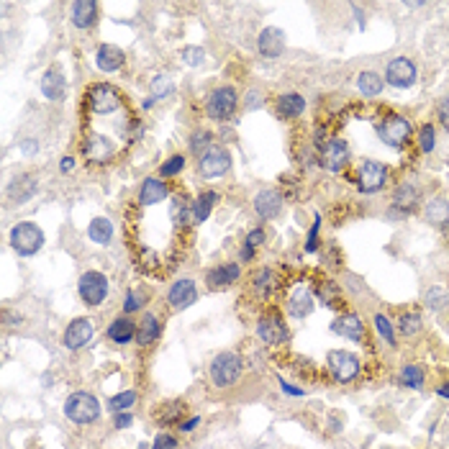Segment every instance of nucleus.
Masks as SVG:
<instances>
[{
	"label": "nucleus",
	"mask_w": 449,
	"mask_h": 449,
	"mask_svg": "<svg viewBox=\"0 0 449 449\" xmlns=\"http://www.w3.org/2000/svg\"><path fill=\"white\" fill-rule=\"evenodd\" d=\"M65 416L72 424H93L101 416V403L90 393H72L65 400Z\"/></svg>",
	"instance_id": "1"
},
{
	"label": "nucleus",
	"mask_w": 449,
	"mask_h": 449,
	"mask_svg": "<svg viewBox=\"0 0 449 449\" xmlns=\"http://www.w3.org/2000/svg\"><path fill=\"white\" fill-rule=\"evenodd\" d=\"M242 357L234 355V352H221L216 355V359L211 362V380L216 388H229L239 380L242 375Z\"/></svg>",
	"instance_id": "2"
},
{
	"label": "nucleus",
	"mask_w": 449,
	"mask_h": 449,
	"mask_svg": "<svg viewBox=\"0 0 449 449\" xmlns=\"http://www.w3.org/2000/svg\"><path fill=\"white\" fill-rule=\"evenodd\" d=\"M10 244L21 257H31L44 246V234L36 223L24 221V223H16L10 231Z\"/></svg>",
	"instance_id": "3"
},
{
	"label": "nucleus",
	"mask_w": 449,
	"mask_h": 449,
	"mask_svg": "<svg viewBox=\"0 0 449 449\" xmlns=\"http://www.w3.org/2000/svg\"><path fill=\"white\" fill-rule=\"evenodd\" d=\"M77 290H80V298H83L87 305H101L103 300H105V296H108V280H105V275H101V272L90 270L80 278Z\"/></svg>",
	"instance_id": "4"
},
{
	"label": "nucleus",
	"mask_w": 449,
	"mask_h": 449,
	"mask_svg": "<svg viewBox=\"0 0 449 449\" xmlns=\"http://www.w3.org/2000/svg\"><path fill=\"white\" fill-rule=\"evenodd\" d=\"M378 134H380L385 144L400 149L408 142V136H411V124L403 116H388V119H382L378 124Z\"/></svg>",
	"instance_id": "5"
},
{
	"label": "nucleus",
	"mask_w": 449,
	"mask_h": 449,
	"mask_svg": "<svg viewBox=\"0 0 449 449\" xmlns=\"http://www.w3.org/2000/svg\"><path fill=\"white\" fill-rule=\"evenodd\" d=\"M329 373L337 378L339 382H349L355 380L357 373H359V359H357L352 352H341V349H334L329 352Z\"/></svg>",
	"instance_id": "6"
},
{
	"label": "nucleus",
	"mask_w": 449,
	"mask_h": 449,
	"mask_svg": "<svg viewBox=\"0 0 449 449\" xmlns=\"http://www.w3.org/2000/svg\"><path fill=\"white\" fill-rule=\"evenodd\" d=\"M237 110V93L231 87H219L208 98V116L216 121H226Z\"/></svg>",
	"instance_id": "7"
},
{
	"label": "nucleus",
	"mask_w": 449,
	"mask_h": 449,
	"mask_svg": "<svg viewBox=\"0 0 449 449\" xmlns=\"http://www.w3.org/2000/svg\"><path fill=\"white\" fill-rule=\"evenodd\" d=\"M257 337L264 341V344H270V347H278L282 341L288 339V329H285V323L282 319L275 314L270 316H262L260 323H257Z\"/></svg>",
	"instance_id": "8"
},
{
	"label": "nucleus",
	"mask_w": 449,
	"mask_h": 449,
	"mask_svg": "<svg viewBox=\"0 0 449 449\" xmlns=\"http://www.w3.org/2000/svg\"><path fill=\"white\" fill-rule=\"evenodd\" d=\"M87 101H90V108H93L95 113L105 116V113H113V110H119L121 95H119V90H116V87L95 85L93 90H90V95H87Z\"/></svg>",
	"instance_id": "9"
},
{
	"label": "nucleus",
	"mask_w": 449,
	"mask_h": 449,
	"mask_svg": "<svg viewBox=\"0 0 449 449\" xmlns=\"http://www.w3.org/2000/svg\"><path fill=\"white\" fill-rule=\"evenodd\" d=\"M385 80H388L393 87H411L416 80V65L406 57H398L393 60L385 69Z\"/></svg>",
	"instance_id": "10"
},
{
	"label": "nucleus",
	"mask_w": 449,
	"mask_h": 449,
	"mask_svg": "<svg viewBox=\"0 0 449 449\" xmlns=\"http://www.w3.org/2000/svg\"><path fill=\"white\" fill-rule=\"evenodd\" d=\"M229 164H231L229 152H223V149H208L201 157L198 170H201L203 178H219V175H223V172L229 170Z\"/></svg>",
	"instance_id": "11"
},
{
	"label": "nucleus",
	"mask_w": 449,
	"mask_h": 449,
	"mask_svg": "<svg viewBox=\"0 0 449 449\" xmlns=\"http://www.w3.org/2000/svg\"><path fill=\"white\" fill-rule=\"evenodd\" d=\"M93 321L90 319H75V321L69 323L67 331H65V347L67 349H80L85 347L87 341L93 339Z\"/></svg>",
	"instance_id": "12"
},
{
	"label": "nucleus",
	"mask_w": 449,
	"mask_h": 449,
	"mask_svg": "<svg viewBox=\"0 0 449 449\" xmlns=\"http://www.w3.org/2000/svg\"><path fill=\"white\" fill-rule=\"evenodd\" d=\"M257 46H260V54H262V57L278 60L280 54L285 51V34H282L280 28H275V26H270V28H264L262 34H260Z\"/></svg>",
	"instance_id": "13"
},
{
	"label": "nucleus",
	"mask_w": 449,
	"mask_h": 449,
	"mask_svg": "<svg viewBox=\"0 0 449 449\" xmlns=\"http://www.w3.org/2000/svg\"><path fill=\"white\" fill-rule=\"evenodd\" d=\"M347 162H349L347 142H341V139H331L329 144H326V149H323V154H321V164L329 172H339Z\"/></svg>",
	"instance_id": "14"
},
{
	"label": "nucleus",
	"mask_w": 449,
	"mask_h": 449,
	"mask_svg": "<svg viewBox=\"0 0 449 449\" xmlns=\"http://www.w3.org/2000/svg\"><path fill=\"white\" fill-rule=\"evenodd\" d=\"M385 178H388V172L380 162H364L362 170H359V187L367 193H375L385 185Z\"/></svg>",
	"instance_id": "15"
},
{
	"label": "nucleus",
	"mask_w": 449,
	"mask_h": 449,
	"mask_svg": "<svg viewBox=\"0 0 449 449\" xmlns=\"http://www.w3.org/2000/svg\"><path fill=\"white\" fill-rule=\"evenodd\" d=\"M170 305L172 308H178V311H183V308H190V305L198 300V290H195V282L193 280H178L175 285L170 288Z\"/></svg>",
	"instance_id": "16"
},
{
	"label": "nucleus",
	"mask_w": 449,
	"mask_h": 449,
	"mask_svg": "<svg viewBox=\"0 0 449 449\" xmlns=\"http://www.w3.org/2000/svg\"><path fill=\"white\" fill-rule=\"evenodd\" d=\"M331 329H334V334H339V337H344V339H349V341H362L364 339V326L355 314L339 316L337 321L331 323Z\"/></svg>",
	"instance_id": "17"
},
{
	"label": "nucleus",
	"mask_w": 449,
	"mask_h": 449,
	"mask_svg": "<svg viewBox=\"0 0 449 449\" xmlns=\"http://www.w3.org/2000/svg\"><path fill=\"white\" fill-rule=\"evenodd\" d=\"M124 62H126L124 51L119 46H113V44H103L101 49L95 51V65L103 72H116V69L124 67Z\"/></svg>",
	"instance_id": "18"
},
{
	"label": "nucleus",
	"mask_w": 449,
	"mask_h": 449,
	"mask_svg": "<svg viewBox=\"0 0 449 449\" xmlns=\"http://www.w3.org/2000/svg\"><path fill=\"white\" fill-rule=\"evenodd\" d=\"M280 205H282V198L278 190H262L255 198V211L260 219H275L280 213Z\"/></svg>",
	"instance_id": "19"
},
{
	"label": "nucleus",
	"mask_w": 449,
	"mask_h": 449,
	"mask_svg": "<svg viewBox=\"0 0 449 449\" xmlns=\"http://www.w3.org/2000/svg\"><path fill=\"white\" fill-rule=\"evenodd\" d=\"M65 90H67V83L62 77L60 69H46L42 77V93L49 98V101H62L65 98Z\"/></svg>",
	"instance_id": "20"
},
{
	"label": "nucleus",
	"mask_w": 449,
	"mask_h": 449,
	"mask_svg": "<svg viewBox=\"0 0 449 449\" xmlns=\"http://www.w3.org/2000/svg\"><path fill=\"white\" fill-rule=\"evenodd\" d=\"M113 152H116V149H113V144H110L105 136L95 134L85 142V157L90 162H108L110 157H113Z\"/></svg>",
	"instance_id": "21"
},
{
	"label": "nucleus",
	"mask_w": 449,
	"mask_h": 449,
	"mask_svg": "<svg viewBox=\"0 0 449 449\" xmlns=\"http://www.w3.org/2000/svg\"><path fill=\"white\" fill-rule=\"evenodd\" d=\"M95 18H98V6H95L93 0H77V3H72V24L77 28H90L95 24Z\"/></svg>",
	"instance_id": "22"
},
{
	"label": "nucleus",
	"mask_w": 449,
	"mask_h": 449,
	"mask_svg": "<svg viewBox=\"0 0 449 449\" xmlns=\"http://www.w3.org/2000/svg\"><path fill=\"white\" fill-rule=\"evenodd\" d=\"M239 280V264H219V267H213L208 272V285L213 290L219 288H229Z\"/></svg>",
	"instance_id": "23"
},
{
	"label": "nucleus",
	"mask_w": 449,
	"mask_h": 449,
	"mask_svg": "<svg viewBox=\"0 0 449 449\" xmlns=\"http://www.w3.org/2000/svg\"><path fill=\"white\" fill-rule=\"evenodd\" d=\"M164 198H167V187H164L162 180L146 178L142 183V190H139V203L142 205H154L160 203V201H164Z\"/></svg>",
	"instance_id": "24"
},
{
	"label": "nucleus",
	"mask_w": 449,
	"mask_h": 449,
	"mask_svg": "<svg viewBox=\"0 0 449 449\" xmlns=\"http://www.w3.org/2000/svg\"><path fill=\"white\" fill-rule=\"evenodd\" d=\"M314 311V296L305 288H298L293 296L288 298V314L296 319H305V316Z\"/></svg>",
	"instance_id": "25"
},
{
	"label": "nucleus",
	"mask_w": 449,
	"mask_h": 449,
	"mask_svg": "<svg viewBox=\"0 0 449 449\" xmlns=\"http://www.w3.org/2000/svg\"><path fill=\"white\" fill-rule=\"evenodd\" d=\"M160 334H162V326L157 321V316L146 314L142 319V323H139V329H136V341H139V347H146V344L160 339Z\"/></svg>",
	"instance_id": "26"
},
{
	"label": "nucleus",
	"mask_w": 449,
	"mask_h": 449,
	"mask_svg": "<svg viewBox=\"0 0 449 449\" xmlns=\"http://www.w3.org/2000/svg\"><path fill=\"white\" fill-rule=\"evenodd\" d=\"M136 326L134 321H128V319H116V321L108 326V339L116 341V344H128V341L136 339Z\"/></svg>",
	"instance_id": "27"
},
{
	"label": "nucleus",
	"mask_w": 449,
	"mask_h": 449,
	"mask_svg": "<svg viewBox=\"0 0 449 449\" xmlns=\"http://www.w3.org/2000/svg\"><path fill=\"white\" fill-rule=\"evenodd\" d=\"M303 110H305V98H300L298 93L282 95L278 101V113L285 116V119H298Z\"/></svg>",
	"instance_id": "28"
},
{
	"label": "nucleus",
	"mask_w": 449,
	"mask_h": 449,
	"mask_svg": "<svg viewBox=\"0 0 449 449\" xmlns=\"http://www.w3.org/2000/svg\"><path fill=\"white\" fill-rule=\"evenodd\" d=\"M34 193H36V180L31 178V175H21V178H16L13 180V185H10V198L18 201V203L28 201Z\"/></svg>",
	"instance_id": "29"
},
{
	"label": "nucleus",
	"mask_w": 449,
	"mask_h": 449,
	"mask_svg": "<svg viewBox=\"0 0 449 449\" xmlns=\"http://www.w3.org/2000/svg\"><path fill=\"white\" fill-rule=\"evenodd\" d=\"M87 237L93 239L95 244H108L113 239V223L108 219H95L87 229Z\"/></svg>",
	"instance_id": "30"
},
{
	"label": "nucleus",
	"mask_w": 449,
	"mask_h": 449,
	"mask_svg": "<svg viewBox=\"0 0 449 449\" xmlns=\"http://www.w3.org/2000/svg\"><path fill=\"white\" fill-rule=\"evenodd\" d=\"M219 201V195L216 193H203L198 201L193 203V221L195 223H203L208 216H211V208H213V203Z\"/></svg>",
	"instance_id": "31"
},
{
	"label": "nucleus",
	"mask_w": 449,
	"mask_h": 449,
	"mask_svg": "<svg viewBox=\"0 0 449 449\" xmlns=\"http://www.w3.org/2000/svg\"><path fill=\"white\" fill-rule=\"evenodd\" d=\"M357 85H359V93L362 95L375 98V95H380V90H382V80H380V75H375V72H362L359 80H357Z\"/></svg>",
	"instance_id": "32"
},
{
	"label": "nucleus",
	"mask_w": 449,
	"mask_h": 449,
	"mask_svg": "<svg viewBox=\"0 0 449 449\" xmlns=\"http://www.w3.org/2000/svg\"><path fill=\"white\" fill-rule=\"evenodd\" d=\"M426 219L432 221V223H437V226L447 223L449 221V203L447 201H441V198L432 201V203L426 205Z\"/></svg>",
	"instance_id": "33"
},
{
	"label": "nucleus",
	"mask_w": 449,
	"mask_h": 449,
	"mask_svg": "<svg viewBox=\"0 0 449 449\" xmlns=\"http://www.w3.org/2000/svg\"><path fill=\"white\" fill-rule=\"evenodd\" d=\"M134 403H136L134 390H124V393H119V396H113V398L108 400V408L113 411V414H124V411L131 408Z\"/></svg>",
	"instance_id": "34"
},
{
	"label": "nucleus",
	"mask_w": 449,
	"mask_h": 449,
	"mask_svg": "<svg viewBox=\"0 0 449 449\" xmlns=\"http://www.w3.org/2000/svg\"><path fill=\"white\" fill-rule=\"evenodd\" d=\"M416 201H418V190H416L411 183H403V185L396 190V205H400V208H411Z\"/></svg>",
	"instance_id": "35"
},
{
	"label": "nucleus",
	"mask_w": 449,
	"mask_h": 449,
	"mask_svg": "<svg viewBox=\"0 0 449 449\" xmlns=\"http://www.w3.org/2000/svg\"><path fill=\"white\" fill-rule=\"evenodd\" d=\"M400 380L406 382L408 388H421L424 385V370L416 367V364H406L403 373H400Z\"/></svg>",
	"instance_id": "36"
},
{
	"label": "nucleus",
	"mask_w": 449,
	"mask_h": 449,
	"mask_svg": "<svg viewBox=\"0 0 449 449\" xmlns=\"http://www.w3.org/2000/svg\"><path fill=\"white\" fill-rule=\"evenodd\" d=\"M275 288V275H272V270H260L255 278V290L257 296H270V290Z\"/></svg>",
	"instance_id": "37"
},
{
	"label": "nucleus",
	"mask_w": 449,
	"mask_h": 449,
	"mask_svg": "<svg viewBox=\"0 0 449 449\" xmlns=\"http://www.w3.org/2000/svg\"><path fill=\"white\" fill-rule=\"evenodd\" d=\"M175 87H172V80L164 75H157L152 80V98L154 101H160V98H167V95L172 93Z\"/></svg>",
	"instance_id": "38"
},
{
	"label": "nucleus",
	"mask_w": 449,
	"mask_h": 449,
	"mask_svg": "<svg viewBox=\"0 0 449 449\" xmlns=\"http://www.w3.org/2000/svg\"><path fill=\"white\" fill-rule=\"evenodd\" d=\"M183 167H185V157H180V154H175V157H170V160L164 162L160 167V175L162 178H172V175H178V172H183Z\"/></svg>",
	"instance_id": "39"
},
{
	"label": "nucleus",
	"mask_w": 449,
	"mask_h": 449,
	"mask_svg": "<svg viewBox=\"0 0 449 449\" xmlns=\"http://www.w3.org/2000/svg\"><path fill=\"white\" fill-rule=\"evenodd\" d=\"M418 329H421V316H418V314H403V316H400V331H403L406 337H414Z\"/></svg>",
	"instance_id": "40"
},
{
	"label": "nucleus",
	"mask_w": 449,
	"mask_h": 449,
	"mask_svg": "<svg viewBox=\"0 0 449 449\" xmlns=\"http://www.w3.org/2000/svg\"><path fill=\"white\" fill-rule=\"evenodd\" d=\"M375 326H378V331H380V337L385 341H388L390 347H396V334H393V326H390V321L385 319L382 314L375 316Z\"/></svg>",
	"instance_id": "41"
},
{
	"label": "nucleus",
	"mask_w": 449,
	"mask_h": 449,
	"mask_svg": "<svg viewBox=\"0 0 449 449\" xmlns=\"http://www.w3.org/2000/svg\"><path fill=\"white\" fill-rule=\"evenodd\" d=\"M183 60H185V65H190V67H198V65H203L205 62V51L201 49V46H185V49H183Z\"/></svg>",
	"instance_id": "42"
},
{
	"label": "nucleus",
	"mask_w": 449,
	"mask_h": 449,
	"mask_svg": "<svg viewBox=\"0 0 449 449\" xmlns=\"http://www.w3.org/2000/svg\"><path fill=\"white\" fill-rule=\"evenodd\" d=\"M183 411H185L183 403H170V406H164L160 411V421L162 424H172V421H178L180 416H183Z\"/></svg>",
	"instance_id": "43"
},
{
	"label": "nucleus",
	"mask_w": 449,
	"mask_h": 449,
	"mask_svg": "<svg viewBox=\"0 0 449 449\" xmlns=\"http://www.w3.org/2000/svg\"><path fill=\"white\" fill-rule=\"evenodd\" d=\"M142 303H144V293H142V290H128L126 303H124V311H126V314H134V311H139V308H142Z\"/></svg>",
	"instance_id": "44"
},
{
	"label": "nucleus",
	"mask_w": 449,
	"mask_h": 449,
	"mask_svg": "<svg viewBox=\"0 0 449 449\" xmlns=\"http://www.w3.org/2000/svg\"><path fill=\"white\" fill-rule=\"evenodd\" d=\"M211 144V134L208 131H198V134H193V142H190V149H193L198 157H203V149Z\"/></svg>",
	"instance_id": "45"
},
{
	"label": "nucleus",
	"mask_w": 449,
	"mask_h": 449,
	"mask_svg": "<svg viewBox=\"0 0 449 449\" xmlns=\"http://www.w3.org/2000/svg\"><path fill=\"white\" fill-rule=\"evenodd\" d=\"M319 229H321V219L316 216L314 226L308 231V239H305V252H316V246H319Z\"/></svg>",
	"instance_id": "46"
},
{
	"label": "nucleus",
	"mask_w": 449,
	"mask_h": 449,
	"mask_svg": "<svg viewBox=\"0 0 449 449\" xmlns=\"http://www.w3.org/2000/svg\"><path fill=\"white\" fill-rule=\"evenodd\" d=\"M426 303L432 305L434 311H439L441 305L447 303V293L441 288H434V290H429V296H426Z\"/></svg>",
	"instance_id": "47"
},
{
	"label": "nucleus",
	"mask_w": 449,
	"mask_h": 449,
	"mask_svg": "<svg viewBox=\"0 0 449 449\" xmlns=\"http://www.w3.org/2000/svg\"><path fill=\"white\" fill-rule=\"evenodd\" d=\"M434 139H437V136H434V126L421 128V134H418V144H421L424 152H432L434 149Z\"/></svg>",
	"instance_id": "48"
},
{
	"label": "nucleus",
	"mask_w": 449,
	"mask_h": 449,
	"mask_svg": "<svg viewBox=\"0 0 449 449\" xmlns=\"http://www.w3.org/2000/svg\"><path fill=\"white\" fill-rule=\"evenodd\" d=\"M152 449H178V439H175L172 434H160V437L154 439Z\"/></svg>",
	"instance_id": "49"
},
{
	"label": "nucleus",
	"mask_w": 449,
	"mask_h": 449,
	"mask_svg": "<svg viewBox=\"0 0 449 449\" xmlns=\"http://www.w3.org/2000/svg\"><path fill=\"white\" fill-rule=\"evenodd\" d=\"M321 298L326 300V305H331V308H337V288H334V282H326L321 288Z\"/></svg>",
	"instance_id": "50"
},
{
	"label": "nucleus",
	"mask_w": 449,
	"mask_h": 449,
	"mask_svg": "<svg viewBox=\"0 0 449 449\" xmlns=\"http://www.w3.org/2000/svg\"><path fill=\"white\" fill-rule=\"evenodd\" d=\"M113 424H116V429H128V426L134 424V416L126 414V411H124V414H116V421H113Z\"/></svg>",
	"instance_id": "51"
},
{
	"label": "nucleus",
	"mask_w": 449,
	"mask_h": 449,
	"mask_svg": "<svg viewBox=\"0 0 449 449\" xmlns=\"http://www.w3.org/2000/svg\"><path fill=\"white\" fill-rule=\"evenodd\" d=\"M262 242H264V231L262 229L249 231V237H246V244H249V246H260Z\"/></svg>",
	"instance_id": "52"
},
{
	"label": "nucleus",
	"mask_w": 449,
	"mask_h": 449,
	"mask_svg": "<svg viewBox=\"0 0 449 449\" xmlns=\"http://www.w3.org/2000/svg\"><path fill=\"white\" fill-rule=\"evenodd\" d=\"M439 121L444 124V128L449 131V98L439 105Z\"/></svg>",
	"instance_id": "53"
},
{
	"label": "nucleus",
	"mask_w": 449,
	"mask_h": 449,
	"mask_svg": "<svg viewBox=\"0 0 449 449\" xmlns=\"http://www.w3.org/2000/svg\"><path fill=\"white\" fill-rule=\"evenodd\" d=\"M198 421H201V418H198V416H193V418H187L185 424H180V429H183V432H193L195 426H198Z\"/></svg>",
	"instance_id": "54"
},
{
	"label": "nucleus",
	"mask_w": 449,
	"mask_h": 449,
	"mask_svg": "<svg viewBox=\"0 0 449 449\" xmlns=\"http://www.w3.org/2000/svg\"><path fill=\"white\" fill-rule=\"evenodd\" d=\"M282 390H285V393H290V396H296V398H300V396H303V390L293 388V385H288L285 380H282Z\"/></svg>",
	"instance_id": "55"
},
{
	"label": "nucleus",
	"mask_w": 449,
	"mask_h": 449,
	"mask_svg": "<svg viewBox=\"0 0 449 449\" xmlns=\"http://www.w3.org/2000/svg\"><path fill=\"white\" fill-rule=\"evenodd\" d=\"M252 255H255V246L244 244V249H242V260H244V262H249V260H252Z\"/></svg>",
	"instance_id": "56"
},
{
	"label": "nucleus",
	"mask_w": 449,
	"mask_h": 449,
	"mask_svg": "<svg viewBox=\"0 0 449 449\" xmlns=\"http://www.w3.org/2000/svg\"><path fill=\"white\" fill-rule=\"evenodd\" d=\"M72 167H75V160H72V157H65V160H62V170L69 172Z\"/></svg>",
	"instance_id": "57"
},
{
	"label": "nucleus",
	"mask_w": 449,
	"mask_h": 449,
	"mask_svg": "<svg viewBox=\"0 0 449 449\" xmlns=\"http://www.w3.org/2000/svg\"><path fill=\"white\" fill-rule=\"evenodd\" d=\"M36 149V144H34V139H26V144H24V152L26 154H31Z\"/></svg>",
	"instance_id": "58"
},
{
	"label": "nucleus",
	"mask_w": 449,
	"mask_h": 449,
	"mask_svg": "<svg viewBox=\"0 0 449 449\" xmlns=\"http://www.w3.org/2000/svg\"><path fill=\"white\" fill-rule=\"evenodd\" d=\"M437 393H439L441 398H449V382H444V385H441V388L437 390Z\"/></svg>",
	"instance_id": "59"
}]
</instances>
